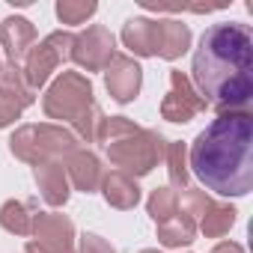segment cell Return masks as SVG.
<instances>
[{
    "mask_svg": "<svg viewBox=\"0 0 253 253\" xmlns=\"http://www.w3.org/2000/svg\"><path fill=\"white\" fill-rule=\"evenodd\" d=\"M113 57H116V36L101 24L86 27L72 42V63L84 72H104Z\"/></svg>",
    "mask_w": 253,
    "mask_h": 253,
    "instance_id": "cell-7",
    "label": "cell"
},
{
    "mask_svg": "<svg viewBox=\"0 0 253 253\" xmlns=\"http://www.w3.org/2000/svg\"><path fill=\"white\" fill-rule=\"evenodd\" d=\"M211 253H247L238 241H220V244H214L211 247Z\"/></svg>",
    "mask_w": 253,
    "mask_h": 253,
    "instance_id": "cell-28",
    "label": "cell"
},
{
    "mask_svg": "<svg viewBox=\"0 0 253 253\" xmlns=\"http://www.w3.org/2000/svg\"><path fill=\"white\" fill-rule=\"evenodd\" d=\"M36 45V27L24 15H9L0 21V51L6 54V63H18Z\"/></svg>",
    "mask_w": 253,
    "mask_h": 253,
    "instance_id": "cell-11",
    "label": "cell"
},
{
    "mask_svg": "<svg viewBox=\"0 0 253 253\" xmlns=\"http://www.w3.org/2000/svg\"><path fill=\"white\" fill-rule=\"evenodd\" d=\"M137 128H140V125L134 119H128V116H101L98 119V128H95V143L107 146V143H113V140H119L125 134H131Z\"/></svg>",
    "mask_w": 253,
    "mask_h": 253,
    "instance_id": "cell-23",
    "label": "cell"
},
{
    "mask_svg": "<svg viewBox=\"0 0 253 253\" xmlns=\"http://www.w3.org/2000/svg\"><path fill=\"white\" fill-rule=\"evenodd\" d=\"M78 253H116V247L95 232H84L78 238Z\"/></svg>",
    "mask_w": 253,
    "mask_h": 253,
    "instance_id": "cell-26",
    "label": "cell"
},
{
    "mask_svg": "<svg viewBox=\"0 0 253 253\" xmlns=\"http://www.w3.org/2000/svg\"><path fill=\"white\" fill-rule=\"evenodd\" d=\"M42 110L48 119H57V125L72 128L81 143H95V128L104 113L95 101V89L86 75L60 72L42 95Z\"/></svg>",
    "mask_w": 253,
    "mask_h": 253,
    "instance_id": "cell-3",
    "label": "cell"
},
{
    "mask_svg": "<svg viewBox=\"0 0 253 253\" xmlns=\"http://www.w3.org/2000/svg\"><path fill=\"white\" fill-rule=\"evenodd\" d=\"M72 42H75V36L69 30H54V33H48L42 42H36L30 48L21 69H24V78H27V84L33 89H42L51 81V75L66 60H72Z\"/></svg>",
    "mask_w": 253,
    "mask_h": 253,
    "instance_id": "cell-6",
    "label": "cell"
},
{
    "mask_svg": "<svg viewBox=\"0 0 253 253\" xmlns=\"http://www.w3.org/2000/svg\"><path fill=\"white\" fill-rule=\"evenodd\" d=\"M33 179L39 188V197L51 206V209H63L72 197V185L66 176L63 161H42L33 167Z\"/></svg>",
    "mask_w": 253,
    "mask_h": 253,
    "instance_id": "cell-13",
    "label": "cell"
},
{
    "mask_svg": "<svg viewBox=\"0 0 253 253\" xmlns=\"http://www.w3.org/2000/svg\"><path fill=\"white\" fill-rule=\"evenodd\" d=\"M0 98H6L21 113L30 104H36V89L27 84L24 69L18 63H0Z\"/></svg>",
    "mask_w": 253,
    "mask_h": 253,
    "instance_id": "cell-17",
    "label": "cell"
},
{
    "mask_svg": "<svg viewBox=\"0 0 253 253\" xmlns=\"http://www.w3.org/2000/svg\"><path fill=\"white\" fill-rule=\"evenodd\" d=\"M191 27L179 18H158V57L173 63L191 51Z\"/></svg>",
    "mask_w": 253,
    "mask_h": 253,
    "instance_id": "cell-16",
    "label": "cell"
},
{
    "mask_svg": "<svg viewBox=\"0 0 253 253\" xmlns=\"http://www.w3.org/2000/svg\"><path fill=\"white\" fill-rule=\"evenodd\" d=\"M54 12L60 24H86L98 12V3L95 0H57Z\"/></svg>",
    "mask_w": 253,
    "mask_h": 253,
    "instance_id": "cell-24",
    "label": "cell"
},
{
    "mask_svg": "<svg viewBox=\"0 0 253 253\" xmlns=\"http://www.w3.org/2000/svg\"><path fill=\"white\" fill-rule=\"evenodd\" d=\"M155 226H158V244H161V247H170V250L191 247L194 238H197V220H191V217L182 214V211H176L170 220L155 223Z\"/></svg>",
    "mask_w": 253,
    "mask_h": 253,
    "instance_id": "cell-18",
    "label": "cell"
},
{
    "mask_svg": "<svg viewBox=\"0 0 253 253\" xmlns=\"http://www.w3.org/2000/svg\"><path fill=\"white\" fill-rule=\"evenodd\" d=\"M15 119H21V110H18V107H12L6 98H0V128H9Z\"/></svg>",
    "mask_w": 253,
    "mask_h": 253,
    "instance_id": "cell-27",
    "label": "cell"
},
{
    "mask_svg": "<svg viewBox=\"0 0 253 253\" xmlns=\"http://www.w3.org/2000/svg\"><path fill=\"white\" fill-rule=\"evenodd\" d=\"M235 220H238V211H235L229 203H214V200H211V206L203 211L197 229H200L206 238H223V235L235 226Z\"/></svg>",
    "mask_w": 253,
    "mask_h": 253,
    "instance_id": "cell-20",
    "label": "cell"
},
{
    "mask_svg": "<svg viewBox=\"0 0 253 253\" xmlns=\"http://www.w3.org/2000/svg\"><path fill=\"white\" fill-rule=\"evenodd\" d=\"M119 39L131 51V57H158V18H128L122 24Z\"/></svg>",
    "mask_w": 253,
    "mask_h": 253,
    "instance_id": "cell-14",
    "label": "cell"
},
{
    "mask_svg": "<svg viewBox=\"0 0 253 253\" xmlns=\"http://www.w3.org/2000/svg\"><path fill=\"white\" fill-rule=\"evenodd\" d=\"M164 164H167V176H170V188L185 191L191 182V170H188V143L182 140H167V152H164Z\"/></svg>",
    "mask_w": 253,
    "mask_h": 253,
    "instance_id": "cell-21",
    "label": "cell"
},
{
    "mask_svg": "<svg viewBox=\"0 0 253 253\" xmlns=\"http://www.w3.org/2000/svg\"><path fill=\"white\" fill-rule=\"evenodd\" d=\"M140 253H161V250H155V247H146V250H140Z\"/></svg>",
    "mask_w": 253,
    "mask_h": 253,
    "instance_id": "cell-30",
    "label": "cell"
},
{
    "mask_svg": "<svg viewBox=\"0 0 253 253\" xmlns=\"http://www.w3.org/2000/svg\"><path fill=\"white\" fill-rule=\"evenodd\" d=\"M36 203L33 200H6L0 206V226L12 235H30L33 232V220H36Z\"/></svg>",
    "mask_w": 253,
    "mask_h": 253,
    "instance_id": "cell-19",
    "label": "cell"
},
{
    "mask_svg": "<svg viewBox=\"0 0 253 253\" xmlns=\"http://www.w3.org/2000/svg\"><path fill=\"white\" fill-rule=\"evenodd\" d=\"M104 152H107V161L119 173L131 176V179H143L164 161L167 137L161 131H155V128H137L131 134L107 143Z\"/></svg>",
    "mask_w": 253,
    "mask_h": 253,
    "instance_id": "cell-5",
    "label": "cell"
},
{
    "mask_svg": "<svg viewBox=\"0 0 253 253\" xmlns=\"http://www.w3.org/2000/svg\"><path fill=\"white\" fill-rule=\"evenodd\" d=\"M63 167H66V176H69V185L81 194H95L101 188V179H104V167H101V158L89 149H75L69 158H63Z\"/></svg>",
    "mask_w": 253,
    "mask_h": 253,
    "instance_id": "cell-12",
    "label": "cell"
},
{
    "mask_svg": "<svg viewBox=\"0 0 253 253\" xmlns=\"http://www.w3.org/2000/svg\"><path fill=\"white\" fill-rule=\"evenodd\" d=\"M33 241L45 253H78L75 247V223L60 211H39L33 220Z\"/></svg>",
    "mask_w": 253,
    "mask_h": 253,
    "instance_id": "cell-9",
    "label": "cell"
},
{
    "mask_svg": "<svg viewBox=\"0 0 253 253\" xmlns=\"http://www.w3.org/2000/svg\"><path fill=\"white\" fill-rule=\"evenodd\" d=\"M188 170L203 191L247 197L253 191V113L220 110L188 146Z\"/></svg>",
    "mask_w": 253,
    "mask_h": 253,
    "instance_id": "cell-2",
    "label": "cell"
},
{
    "mask_svg": "<svg viewBox=\"0 0 253 253\" xmlns=\"http://www.w3.org/2000/svg\"><path fill=\"white\" fill-rule=\"evenodd\" d=\"M167 84H170V89H167V95L161 101V119L185 125V122H191L194 116H200L206 110V101L200 98V92L194 89V84H191V78L185 72L173 69Z\"/></svg>",
    "mask_w": 253,
    "mask_h": 253,
    "instance_id": "cell-8",
    "label": "cell"
},
{
    "mask_svg": "<svg viewBox=\"0 0 253 253\" xmlns=\"http://www.w3.org/2000/svg\"><path fill=\"white\" fill-rule=\"evenodd\" d=\"M21 253H45V250H42V247H39V244H36V241L30 238V241L24 244V250H21Z\"/></svg>",
    "mask_w": 253,
    "mask_h": 253,
    "instance_id": "cell-29",
    "label": "cell"
},
{
    "mask_svg": "<svg viewBox=\"0 0 253 253\" xmlns=\"http://www.w3.org/2000/svg\"><path fill=\"white\" fill-rule=\"evenodd\" d=\"M98 191H101L104 203H107L110 209H119V211H131V209H137V203H140V185H137V179L125 176V173H119V170L104 173Z\"/></svg>",
    "mask_w": 253,
    "mask_h": 253,
    "instance_id": "cell-15",
    "label": "cell"
},
{
    "mask_svg": "<svg viewBox=\"0 0 253 253\" xmlns=\"http://www.w3.org/2000/svg\"><path fill=\"white\" fill-rule=\"evenodd\" d=\"M191 84L206 107L247 110L253 98V33L247 24H211L194 51Z\"/></svg>",
    "mask_w": 253,
    "mask_h": 253,
    "instance_id": "cell-1",
    "label": "cell"
},
{
    "mask_svg": "<svg viewBox=\"0 0 253 253\" xmlns=\"http://www.w3.org/2000/svg\"><path fill=\"white\" fill-rule=\"evenodd\" d=\"M209 206H211V197H209V191H203V188H185L182 197H179V211L188 214V217L197 220V223H200V217H203V211H206Z\"/></svg>",
    "mask_w": 253,
    "mask_h": 253,
    "instance_id": "cell-25",
    "label": "cell"
},
{
    "mask_svg": "<svg viewBox=\"0 0 253 253\" xmlns=\"http://www.w3.org/2000/svg\"><path fill=\"white\" fill-rule=\"evenodd\" d=\"M75 149H81V140L72 134V128L57 122H27L18 125L9 137V152L30 167L42 161H63Z\"/></svg>",
    "mask_w": 253,
    "mask_h": 253,
    "instance_id": "cell-4",
    "label": "cell"
},
{
    "mask_svg": "<svg viewBox=\"0 0 253 253\" xmlns=\"http://www.w3.org/2000/svg\"><path fill=\"white\" fill-rule=\"evenodd\" d=\"M104 86L110 92V98L116 104H128L140 95L143 86V69L134 57L128 54H116L110 60V66L104 69Z\"/></svg>",
    "mask_w": 253,
    "mask_h": 253,
    "instance_id": "cell-10",
    "label": "cell"
},
{
    "mask_svg": "<svg viewBox=\"0 0 253 253\" xmlns=\"http://www.w3.org/2000/svg\"><path fill=\"white\" fill-rule=\"evenodd\" d=\"M146 211H149V217H152L155 223L170 220V217L179 211V191H173L170 185L155 188V191L149 194V200H146Z\"/></svg>",
    "mask_w": 253,
    "mask_h": 253,
    "instance_id": "cell-22",
    "label": "cell"
}]
</instances>
